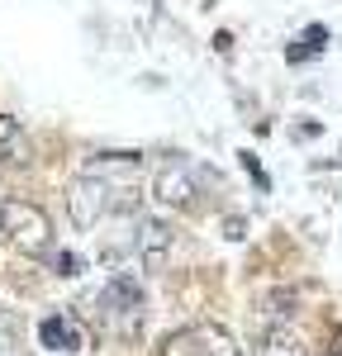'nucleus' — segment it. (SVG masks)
I'll return each instance as SVG.
<instances>
[{
    "label": "nucleus",
    "mask_w": 342,
    "mask_h": 356,
    "mask_svg": "<svg viewBox=\"0 0 342 356\" xmlns=\"http://www.w3.org/2000/svg\"><path fill=\"white\" fill-rule=\"evenodd\" d=\"M0 233L19 247V252H28V257H38V252L53 247V223H48V214L38 204H28V200H0Z\"/></svg>",
    "instance_id": "f257e3e1"
},
{
    "label": "nucleus",
    "mask_w": 342,
    "mask_h": 356,
    "mask_svg": "<svg viewBox=\"0 0 342 356\" xmlns=\"http://www.w3.org/2000/svg\"><path fill=\"white\" fill-rule=\"evenodd\" d=\"M110 204H114L110 181H100V176H76V181H67V219L76 223L81 233L105 219Z\"/></svg>",
    "instance_id": "f03ea898"
},
{
    "label": "nucleus",
    "mask_w": 342,
    "mask_h": 356,
    "mask_svg": "<svg viewBox=\"0 0 342 356\" xmlns=\"http://www.w3.org/2000/svg\"><path fill=\"white\" fill-rule=\"evenodd\" d=\"M152 195H157V204H167V209H190L195 204V171L190 166H181V162H167V166H157V176H152Z\"/></svg>",
    "instance_id": "7ed1b4c3"
},
{
    "label": "nucleus",
    "mask_w": 342,
    "mask_h": 356,
    "mask_svg": "<svg viewBox=\"0 0 342 356\" xmlns=\"http://www.w3.org/2000/svg\"><path fill=\"white\" fill-rule=\"evenodd\" d=\"M171 238H176V233H171L167 219H138V228H133V252L142 257L147 271H162V266H167Z\"/></svg>",
    "instance_id": "20e7f679"
},
{
    "label": "nucleus",
    "mask_w": 342,
    "mask_h": 356,
    "mask_svg": "<svg viewBox=\"0 0 342 356\" xmlns=\"http://www.w3.org/2000/svg\"><path fill=\"white\" fill-rule=\"evenodd\" d=\"M33 162V143H28L24 124L15 114H0V166H28Z\"/></svg>",
    "instance_id": "39448f33"
},
{
    "label": "nucleus",
    "mask_w": 342,
    "mask_h": 356,
    "mask_svg": "<svg viewBox=\"0 0 342 356\" xmlns=\"http://www.w3.org/2000/svg\"><path fill=\"white\" fill-rule=\"evenodd\" d=\"M100 300H105L110 314H129V318H138V314H142V285L133 280V275H114Z\"/></svg>",
    "instance_id": "423d86ee"
},
{
    "label": "nucleus",
    "mask_w": 342,
    "mask_h": 356,
    "mask_svg": "<svg viewBox=\"0 0 342 356\" xmlns=\"http://www.w3.org/2000/svg\"><path fill=\"white\" fill-rule=\"evenodd\" d=\"M252 356H309V347H304V337L295 328H266L256 337Z\"/></svg>",
    "instance_id": "0eeeda50"
},
{
    "label": "nucleus",
    "mask_w": 342,
    "mask_h": 356,
    "mask_svg": "<svg viewBox=\"0 0 342 356\" xmlns=\"http://www.w3.org/2000/svg\"><path fill=\"white\" fill-rule=\"evenodd\" d=\"M190 332H195L200 356H238V342H233V332L219 328V323H200V328H190Z\"/></svg>",
    "instance_id": "6e6552de"
},
{
    "label": "nucleus",
    "mask_w": 342,
    "mask_h": 356,
    "mask_svg": "<svg viewBox=\"0 0 342 356\" xmlns=\"http://www.w3.org/2000/svg\"><path fill=\"white\" fill-rule=\"evenodd\" d=\"M38 337H43V347H53V352H67V347H76V342H86V332L72 323V318H43V328H38Z\"/></svg>",
    "instance_id": "1a4fd4ad"
},
{
    "label": "nucleus",
    "mask_w": 342,
    "mask_h": 356,
    "mask_svg": "<svg viewBox=\"0 0 342 356\" xmlns=\"http://www.w3.org/2000/svg\"><path fill=\"white\" fill-rule=\"evenodd\" d=\"M110 171H124V176L138 171V152H95V157L86 162V176H100V181H105Z\"/></svg>",
    "instance_id": "9d476101"
},
{
    "label": "nucleus",
    "mask_w": 342,
    "mask_h": 356,
    "mask_svg": "<svg viewBox=\"0 0 342 356\" xmlns=\"http://www.w3.org/2000/svg\"><path fill=\"white\" fill-rule=\"evenodd\" d=\"M157 356H200V347H195V332L186 328V332H171L167 342H162V352Z\"/></svg>",
    "instance_id": "9b49d317"
},
{
    "label": "nucleus",
    "mask_w": 342,
    "mask_h": 356,
    "mask_svg": "<svg viewBox=\"0 0 342 356\" xmlns=\"http://www.w3.org/2000/svg\"><path fill=\"white\" fill-rule=\"evenodd\" d=\"M323 38H328V29H323V24L304 29V38H300V48H290V62H304V53H318V48H323Z\"/></svg>",
    "instance_id": "f8f14e48"
},
{
    "label": "nucleus",
    "mask_w": 342,
    "mask_h": 356,
    "mask_svg": "<svg viewBox=\"0 0 342 356\" xmlns=\"http://www.w3.org/2000/svg\"><path fill=\"white\" fill-rule=\"evenodd\" d=\"M53 266H57V275H81V257L76 252H57Z\"/></svg>",
    "instance_id": "ddd939ff"
},
{
    "label": "nucleus",
    "mask_w": 342,
    "mask_h": 356,
    "mask_svg": "<svg viewBox=\"0 0 342 356\" xmlns=\"http://www.w3.org/2000/svg\"><path fill=\"white\" fill-rule=\"evenodd\" d=\"M15 347V328H10V318H5V309H0V356Z\"/></svg>",
    "instance_id": "4468645a"
}]
</instances>
